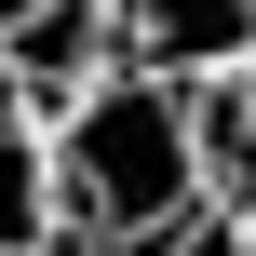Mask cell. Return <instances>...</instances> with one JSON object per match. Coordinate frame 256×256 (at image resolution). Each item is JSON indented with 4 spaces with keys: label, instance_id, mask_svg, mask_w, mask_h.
Here are the masks:
<instances>
[{
    "label": "cell",
    "instance_id": "1",
    "mask_svg": "<svg viewBox=\"0 0 256 256\" xmlns=\"http://www.w3.org/2000/svg\"><path fill=\"white\" fill-rule=\"evenodd\" d=\"M40 189H54V230L94 256H162L202 202V162H189V94L162 68H108L94 94H68L40 122Z\"/></svg>",
    "mask_w": 256,
    "mask_h": 256
},
{
    "label": "cell",
    "instance_id": "2",
    "mask_svg": "<svg viewBox=\"0 0 256 256\" xmlns=\"http://www.w3.org/2000/svg\"><path fill=\"white\" fill-rule=\"evenodd\" d=\"M122 68V40H108V0H40V14H14L0 27V122H54L68 94H94Z\"/></svg>",
    "mask_w": 256,
    "mask_h": 256
},
{
    "label": "cell",
    "instance_id": "3",
    "mask_svg": "<svg viewBox=\"0 0 256 256\" xmlns=\"http://www.w3.org/2000/svg\"><path fill=\"white\" fill-rule=\"evenodd\" d=\"M108 40H122V68L202 81V68L256 54V0H108Z\"/></svg>",
    "mask_w": 256,
    "mask_h": 256
},
{
    "label": "cell",
    "instance_id": "4",
    "mask_svg": "<svg viewBox=\"0 0 256 256\" xmlns=\"http://www.w3.org/2000/svg\"><path fill=\"white\" fill-rule=\"evenodd\" d=\"M176 94H189L202 202H216V216H243V202H256V68H202V81H176Z\"/></svg>",
    "mask_w": 256,
    "mask_h": 256
},
{
    "label": "cell",
    "instance_id": "5",
    "mask_svg": "<svg viewBox=\"0 0 256 256\" xmlns=\"http://www.w3.org/2000/svg\"><path fill=\"white\" fill-rule=\"evenodd\" d=\"M54 243V189H40V135L27 122H0V256Z\"/></svg>",
    "mask_w": 256,
    "mask_h": 256
},
{
    "label": "cell",
    "instance_id": "6",
    "mask_svg": "<svg viewBox=\"0 0 256 256\" xmlns=\"http://www.w3.org/2000/svg\"><path fill=\"white\" fill-rule=\"evenodd\" d=\"M27 256H94V243H68V230H54V243H27Z\"/></svg>",
    "mask_w": 256,
    "mask_h": 256
},
{
    "label": "cell",
    "instance_id": "7",
    "mask_svg": "<svg viewBox=\"0 0 256 256\" xmlns=\"http://www.w3.org/2000/svg\"><path fill=\"white\" fill-rule=\"evenodd\" d=\"M14 14H40V0H0V27H14Z\"/></svg>",
    "mask_w": 256,
    "mask_h": 256
},
{
    "label": "cell",
    "instance_id": "8",
    "mask_svg": "<svg viewBox=\"0 0 256 256\" xmlns=\"http://www.w3.org/2000/svg\"><path fill=\"white\" fill-rule=\"evenodd\" d=\"M243 68H256V54H243Z\"/></svg>",
    "mask_w": 256,
    "mask_h": 256
}]
</instances>
